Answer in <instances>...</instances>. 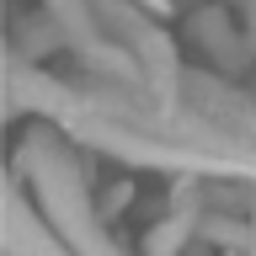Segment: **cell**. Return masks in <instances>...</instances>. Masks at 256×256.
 Listing matches in <instances>:
<instances>
[{
  "instance_id": "cell-1",
  "label": "cell",
  "mask_w": 256,
  "mask_h": 256,
  "mask_svg": "<svg viewBox=\"0 0 256 256\" xmlns=\"http://www.w3.org/2000/svg\"><path fill=\"white\" fill-rule=\"evenodd\" d=\"M11 171L27 182L38 214H43L80 256H118V240L107 235V214L96 208V192H91V182H86V166H80V155L70 150V134H64L54 118H38V123L16 139Z\"/></svg>"
},
{
  "instance_id": "cell-2",
  "label": "cell",
  "mask_w": 256,
  "mask_h": 256,
  "mask_svg": "<svg viewBox=\"0 0 256 256\" xmlns=\"http://www.w3.org/2000/svg\"><path fill=\"white\" fill-rule=\"evenodd\" d=\"M96 11H102L107 32L128 48V54H134V64H139V75H144V86H150V96H155L160 107L182 112V96H187V70H182L176 43L166 38V27H160V16L150 11V6H139V0H96Z\"/></svg>"
},
{
  "instance_id": "cell-3",
  "label": "cell",
  "mask_w": 256,
  "mask_h": 256,
  "mask_svg": "<svg viewBox=\"0 0 256 256\" xmlns=\"http://www.w3.org/2000/svg\"><path fill=\"white\" fill-rule=\"evenodd\" d=\"M38 6L59 22L64 48H70V54H75L96 80H112V86H144L134 54H128V48L107 32L102 11H96V0H38Z\"/></svg>"
},
{
  "instance_id": "cell-4",
  "label": "cell",
  "mask_w": 256,
  "mask_h": 256,
  "mask_svg": "<svg viewBox=\"0 0 256 256\" xmlns=\"http://www.w3.org/2000/svg\"><path fill=\"white\" fill-rule=\"evenodd\" d=\"M6 256H80L59 230L38 219V203L22 176H6Z\"/></svg>"
},
{
  "instance_id": "cell-5",
  "label": "cell",
  "mask_w": 256,
  "mask_h": 256,
  "mask_svg": "<svg viewBox=\"0 0 256 256\" xmlns=\"http://www.w3.org/2000/svg\"><path fill=\"white\" fill-rule=\"evenodd\" d=\"M187 38L219 64V75H246V70L256 64V43H251V38H240V27L230 22L224 6H192Z\"/></svg>"
},
{
  "instance_id": "cell-6",
  "label": "cell",
  "mask_w": 256,
  "mask_h": 256,
  "mask_svg": "<svg viewBox=\"0 0 256 256\" xmlns=\"http://www.w3.org/2000/svg\"><path fill=\"white\" fill-rule=\"evenodd\" d=\"M139 6H150L155 16H171V11H176V0H139Z\"/></svg>"
},
{
  "instance_id": "cell-7",
  "label": "cell",
  "mask_w": 256,
  "mask_h": 256,
  "mask_svg": "<svg viewBox=\"0 0 256 256\" xmlns=\"http://www.w3.org/2000/svg\"><path fill=\"white\" fill-rule=\"evenodd\" d=\"M246 38L256 43V0H246Z\"/></svg>"
}]
</instances>
